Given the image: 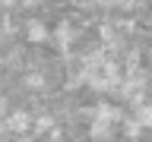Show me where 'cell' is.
Instances as JSON below:
<instances>
[{"label": "cell", "mask_w": 152, "mask_h": 142, "mask_svg": "<svg viewBox=\"0 0 152 142\" xmlns=\"http://www.w3.org/2000/svg\"><path fill=\"white\" fill-rule=\"evenodd\" d=\"M35 126V120H32V114L28 111H16V114H10L7 117V130L10 133H28Z\"/></svg>", "instance_id": "cell-1"}, {"label": "cell", "mask_w": 152, "mask_h": 142, "mask_svg": "<svg viewBox=\"0 0 152 142\" xmlns=\"http://www.w3.org/2000/svg\"><path fill=\"white\" fill-rule=\"evenodd\" d=\"M136 117H140V123L146 126V130H152V98H149V101H142V107L136 111Z\"/></svg>", "instance_id": "cell-2"}]
</instances>
